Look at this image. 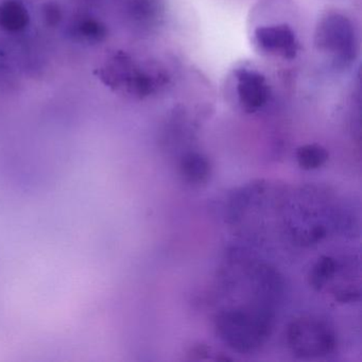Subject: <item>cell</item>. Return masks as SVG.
Here are the masks:
<instances>
[{
  "instance_id": "obj_1",
  "label": "cell",
  "mask_w": 362,
  "mask_h": 362,
  "mask_svg": "<svg viewBox=\"0 0 362 362\" xmlns=\"http://www.w3.org/2000/svg\"><path fill=\"white\" fill-rule=\"evenodd\" d=\"M315 46L317 52L330 57L334 69L344 71L355 62L358 54L353 23L344 14H326L315 29Z\"/></svg>"
},
{
  "instance_id": "obj_2",
  "label": "cell",
  "mask_w": 362,
  "mask_h": 362,
  "mask_svg": "<svg viewBox=\"0 0 362 362\" xmlns=\"http://www.w3.org/2000/svg\"><path fill=\"white\" fill-rule=\"evenodd\" d=\"M287 342L296 357L303 359L329 355L337 346L334 330L313 317L293 320L288 326Z\"/></svg>"
},
{
  "instance_id": "obj_3",
  "label": "cell",
  "mask_w": 362,
  "mask_h": 362,
  "mask_svg": "<svg viewBox=\"0 0 362 362\" xmlns=\"http://www.w3.org/2000/svg\"><path fill=\"white\" fill-rule=\"evenodd\" d=\"M107 79L110 86L124 88L139 99L156 94L167 84V77L162 71L139 66L124 54L114 59L112 66L107 69Z\"/></svg>"
},
{
  "instance_id": "obj_4",
  "label": "cell",
  "mask_w": 362,
  "mask_h": 362,
  "mask_svg": "<svg viewBox=\"0 0 362 362\" xmlns=\"http://www.w3.org/2000/svg\"><path fill=\"white\" fill-rule=\"evenodd\" d=\"M270 324L243 311H228L217 317V329L228 346L240 351H252L268 337Z\"/></svg>"
},
{
  "instance_id": "obj_5",
  "label": "cell",
  "mask_w": 362,
  "mask_h": 362,
  "mask_svg": "<svg viewBox=\"0 0 362 362\" xmlns=\"http://www.w3.org/2000/svg\"><path fill=\"white\" fill-rule=\"evenodd\" d=\"M253 44L262 56L288 61L294 60L300 49L296 33L287 24L258 27L253 33Z\"/></svg>"
},
{
  "instance_id": "obj_6",
  "label": "cell",
  "mask_w": 362,
  "mask_h": 362,
  "mask_svg": "<svg viewBox=\"0 0 362 362\" xmlns=\"http://www.w3.org/2000/svg\"><path fill=\"white\" fill-rule=\"evenodd\" d=\"M237 98L241 110L255 114L268 105L271 88L266 76L255 69H243L237 73Z\"/></svg>"
},
{
  "instance_id": "obj_7",
  "label": "cell",
  "mask_w": 362,
  "mask_h": 362,
  "mask_svg": "<svg viewBox=\"0 0 362 362\" xmlns=\"http://www.w3.org/2000/svg\"><path fill=\"white\" fill-rule=\"evenodd\" d=\"M211 163L205 154L186 152L179 162V173L183 181L192 186L204 185L211 175Z\"/></svg>"
},
{
  "instance_id": "obj_8",
  "label": "cell",
  "mask_w": 362,
  "mask_h": 362,
  "mask_svg": "<svg viewBox=\"0 0 362 362\" xmlns=\"http://www.w3.org/2000/svg\"><path fill=\"white\" fill-rule=\"evenodd\" d=\"M30 22L26 7L18 0H7L0 4V28L8 33L24 30Z\"/></svg>"
},
{
  "instance_id": "obj_9",
  "label": "cell",
  "mask_w": 362,
  "mask_h": 362,
  "mask_svg": "<svg viewBox=\"0 0 362 362\" xmlns=\"http://www.w3.org/2000/svg\"><path fill=\"white\" fill-rule=\"evenodd\" d=\"M296 162L303 170H315L323 166L329 158V153L319 144L300 146L296 150Z\"/></svg>"
},
{
  "instance_id": "obj_10",
  "label": "cell",
  "mask_w": 362,
  "mask_h": 362,
  "mask_svg": "<svg viewBox=\"0 0 362 362\" xmlns=\"http://www.w3.org/2000/svg\"><path fill=\"white\" fill-rule=\"evenodd\" d=\"M338 264L334 258L323 255L317 260L309 272V285L315 290L321 291L336 274Z\"/></svg>"
},
{
  "instance_id": "obj_11",
  "label": "cell",
  "mask_w": 362,
  "mask_h": 362,
  "mask_svg": "<svg viewBox=\"0 0 362 362\" xmlns=\"http://www.w3.org/2000/svg\"><path fill=\"white\" fill-rule=\"evenodd\" d=\"M78 33L92 41H101L105 35V27L94 20H86L78 25Z\"/></svg>"
},
{
  "instance_id": "obj_12",
  "label": "cell",
  "mask_w": 362,
  "mask_h": 362,
  "mask_svg": "<svg viewBox=\"0 0 362 362\" xmlns=\"http://www.w3.org/2000/svg\"><path fill=\"white\" fill-rule=\"evenodd\" d=\"M44 16H45L46 22H47L50 26H56L57 24L60 23L61 18H62L60 9H59L58 6L54 5V4H48V5L45 6Z\"/></svg>"
},
{
  "instance_id": "obj_13",
  "label": "cell",
  "mask_w": 362,
  "mask_h": 362,
  "mask_svg": "<svg viewBox=\"0 0 362 362\" xmlns=\"http://www.w3.org/2000/svg\"><path fill=\"white\" fill-rule=\"evenodd\" d=\"M209 353H211V349H209L206 345L197 344L189 349L187 355L192 360H203L209 357Z\"/></svg>"
}]
</instances>
